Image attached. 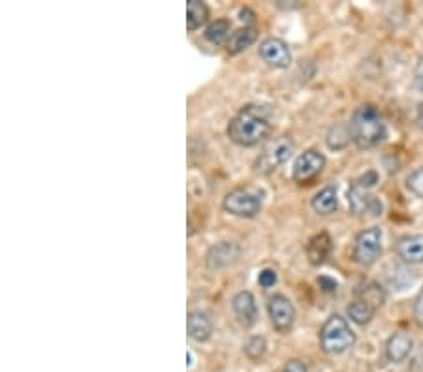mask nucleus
<instances>
[{"instance_id": "obj_25", "label": "nucleus", "mask_w": 423, "mask_h": 372, "mask_svg": "<svg viewBox=\"0 0 423 372\" xmlns=\"http://www.w3.org/2000/svg\"><path fill=\"white\" fill-rule=\"evenodd\" d=\"M258 282H259V286L265 287V290H269V287H273L276 284V273L273 269L259 271Z\"/></svg>"}, {"instance_id": "obj_5", "label": "nucleus", "mask_w": 423, "mask_h": 372, "mask_svg": "<svg viewBox=\"0 0 423 372\" xmlns=\"http://www.w3.org/2000/svg\"><path fill=\"white\" fill-rule=\"evenodd\" d=\"M380 252H382V230L380 228L374 225V228H367L357 233L354 241V250H352V258L355 264H374Z\"/></svg>"}, {"instance_id": "obj_10", "label": "nucleus", "mask_w": 423, "mask_h": 372, "mask_svg": "<svg viewBox=\"0 0 423 372\" xmlns=\"http://www.w3.org/2000/svg\"><path fill=\"white\" fill-rule=\"evenodd\" d=\"M239 252H241V248H239L237 242H216L205 254V264H207L209 269H224V267L231 265L239 258Z\"/></svg>"}, {"instance_id": "obj_29", "label": "nucleus", "mask_w": 423, "mask_h": 372, "mask_svg": "<svg viewBox=\"0 0 423 372\" xmlns=\"http://www.w3.org/2000/svg\"><path fill=\"white\" fill-rule=\"evenodd\" d=\"M414 316H416V320L419 321V323H423V287L422 292H419V295H417L416 303H414Z\"/></svg>"}, {"instance_id": "obj_27", "label": "nucleus", "mask_w": 423, "mask_h": 372, "mask_svg": "<svg viewBox=\"0 0 423 372\" xmlns=\"http://www.w3.org/2000/svg\"><path fill=\"white\" fill-rule=\"evenodd\" d=\"M355 182L360 186H363V188H371V186H374L378 182V173L376 171H367V173L363 175L361 179L355 180Z\"/></svg>"}, {"instance_id": "obj_13", "label": "nucleus", "mask_w": 423, "mask_h": 372, "mask_svg": "<svg viewBox=\"0 0 423 372\" xmlns=\"http://www.w3.org/2000/svg\"><path fill=\"white\" fill-rule=\"evenodd\" d=\"M186 327H188V335L197 342H205L213 335V320L203 310H192L186 320Z\"/></svg>"}, {"instance_id": "obj_23", "label": "nucleus", "mask_w": 423, "mask_h": 372, "mask_svg": "<svg viewBox=\"0 0 423 372\" xmlns=\"http://www.w3.org/2000/svg\"><path fill=\"white\" fill-rule=\"evenodd\" d=\"M267 352V344H265L264 337H250L245 344V354H247L248 359L259 361Z\"/></svg>"}, {"instance_id": "obj_9", "label": "nucleus", "mask_w": 423, "mask_h": 372, "mask_svg": "<svg viewBox=\"0 0 423 372\" xmlns=\"http://www.w3.org/2000/svg\"><path fill=\"white\" fill-rule=\"evenodd\" d=\"M259 56L273 68H286L292 62V53L284 39L267 38L259 44Z\"/></svg>"}, {"instance_id": "obj_17", "label": "nucleus", "mask_w": 423, "mask_h": 372, "mask_svg": "<svg viewBox=\"0 0 423 372\" xmlns=\"http://www.w3.org/2000/svg\"><path fill=\"white\" fill-rule=\"evenodd\" d=\"M258 38V28L256 27H243L235 32H231L228 44H226V49L230 55H239L241 51L248 49L250 45L256 42Z\"/></svg>"}, {"instance_id": "obj_2", "label": "nucleus", "mask_w": 423, "mask_h": 372, "mask_svg": "<svg viewBox=\"0 0 423 372\" xmlns=\"http://www.w3.org/2000/svg\"><path fill=\"white\" fill-rule=\"evenodd\" d=\"M348 128L352 141L360 149L378 147L388 135L382 115L371 104H363V106L355 107V111L352 113V118H350Z\"/></svg>"}, {"instance_id": "obj_4", "label": "nucleus", "mask_w": 423, "mask_h": 372, "mask_svg": "<svg viewBox=\"0 0 423 372\" xmlns=\"http://www.w3.org/2000/svg\"><path fill=\"white\" fill-rule=\"evenodd\" d=\"M262 205H264L262 192L252 190V188H235L222 202L226 213L235 214L241 218H254L262 211Z\"/></svg>"}, {"instance_id": "obj_15", "label": "nucleus", "mask_w": 423, "mask_h": 372, "mask_svg": "<svg viewBox=\"0 0 423 372\" xmlns=\"http://www.w3.org/2000/svg\"><path fill=\"white\" fill-rule=\"evenodd\" d=\"M412 346H414V342H412L410 335H406L403 331L395 333L386 342V357L391 363H403L410 355Z\"/></svg>"}, {"instance_id": "obj_26", "label": "nucleus", "mask_w": 423, "mask_h": 372, "mask_svg": "<svg viewBox=\"0 0 423 372\" xmlns=\"http://www.w3.org/2000/svg\"><path fill=\"white\" fill-rule=\"evenodd\" d=\"M278 372H307V365H305L303 361L292 359V361H288L286 365L282 366Z\"/></svg>"}, {"instance_id": "obj_11", "label": "nucleus", "mask_w": 423, "mask_h": 372, "mask_svg": "<svg viewBox=\"0 0 423 372\" xmlns=\"http://www.w3.org/2000/svg\"><path fill=\"white\" fill-rule=\"evenodd\" d=\"M231 309L243 327H252L258 321V306L250 292H239L231 299Z\"/></svg>"}, {"instance_id": "obj_22", "label": "nucleus", "mask_w": 423, "mask_h": 372, "mask_svg": "<svg viewBox=\"0 0 423 372\" xmlns=\"http://www.w3.org/2000/svg\"><path fill=\"white\" fill-rule=\"evenodd\" d=\"M352 140V135H350V128L348 126H343V124H337V126H333L329 132H327V147L333 149V151H341L344 147L348 145V141Z\"/></svg>"}, {"instance_id": "obj_28", "label": "nucleus", "mask_w": 423, "mask_h": 372, "mask_svg": "<svg viewBox=\"0 0 423 372\" xmlns=\"http://www.w3.org/2000/svg\"><path fill=\"white\" fill-rule=\"evenodd\" d=\"M414 81H416V87L423 92V55L419 56V61L416 64V70H414Z\"/></svg>"}, {"instance_id": "obj_30", "label": "nucleus", "mask_w": 423, "mask_h": 372, "mask_svg": "<svg viewBox=\"0 0 423 372\" xmlns=\"http://www.w3.org/2000/svg\"><path fill=\"white\" fill-rule=\"evenodd\" d=\"M318 284H320V287L324 292H335V290H337V282L327 278V276H320V278H318Z\"/></svg>"}, {"instance_id": "obj_18", "label": "nucleus", "mask_w": 423, "mask_h": 372, "mask_svg": "<svg viewBox=\"0 0 423 372\" xmlns=\"http://www.w3.org/2000/svg\"><path fill=\"white\" fill-rule=\"evenodd\" d=\"M209 19V8L200 0H188L186 2V28L194 32L202 28Z\"/></svg>"}, {"instance_id": "obj_31", "label": "nucleus", "mask_w": 423, "mask_h": 372, "mask_svg": "<svg viewBox=\"0 0 423 372\" xmlns=\"http://www.w3.org/2000/svg\"><path fill=\"white\" fill-rule=\"evenodd\" d=\"M416 123H417V126H419V128H423V104H419V106H417Z\"/></svg>"}, {"instance_id": "obj_3", "label": "nucleus", "mask_w": 423, "mask_h": 372, "mask_svg": "<svg viewBox=\"0 0 423 372\" xmlns=\"http://www.w3.org/2000/svg\"><path fill=\"white\" fill-rule=\"evenodd\" d=\"M355 342L354 331L343 316H329L320 329V346L326 354H343Z\"/></svg>"}, {"instance_id": "obj_7", "label": "nucleus", "mask_w": 423, "mask_h": 372, "mask_svg": "<svg viewBox=\"0 0 423 372\" xmlns=\"http://www.w3.org/2000/svg\"><path fill=\"white\" fill-rule=\"evenodd\" d=\"M326 166V156L321 152L310 149V151L301 152L293 163L292 169V179L299 185H305V182H310V180L318 177L321 173V169Z\"/></svg>"}, {"instance_id": "obj_19", "label": "nucleus", "mask_w": 423, "mask_h": 372, "mask_svg": "<svg viewBox=\"0 0 423 372\" xmlns=\"http://www.w3.org/2000/svg\"><path fill=\"white\" fill-rule=\"evenodd\" d=\"M312 209L318 214H331L335 213V209L338 205L337 199V188L335 186H326L324 190H320L312 197Z\"/></svg>"}, {"instance_id": "obj_24", "label": "nucleus", "mask_w": 423, "mask_h": 372, "mask_svg": "<svg viewBox=\"0 0 423 372\" xmlns=\"http://www.w3.org/2000/svg\"><path fill=\"white\" fill-rule=\"evenodd\" d=\"M406 186L412 194H416L417 197H423V168H417L416 171H412L406 179Z\"/></svg>"}, {"instance_id": "obj_21", "label": "nucleus", "mask_w": 423, "mask_h": 372, "mask_svg": "<svg viewBox=\"0 0 423 372\" xmlns=\"http://www.w3.org/2000/svg\"><path fill=\"white\" fill-rule=\"evenodd\" d=\"M230 30H231V23L228 21V19H216L214 23H211L207 27V30H205V38H207V42H211V44L214 45H220V44H228V39H230Z\"/></svg>"}, {"instance_id": "obj_16", "label": "nucleus", "mask_w": 423, "mask_h": 372, "mask_svg": "<svg viewBox=\"0 0 423 372\" xmlns=\"http://www.w3.org/2000/svg\"><path fill=\"white\" fill-rule=\"evenodd\" d=\"M333 250V241L329 233L320 231L314 237H310V241L307 242V256L312 265H321L329 258V254Z\"/></svg>"}, {"instance_id": "obj_8", "label": "nucleus", "mask_w": 423, "mask_h": 372, "mask_svg": "<svg viewBox=\"0 0 423 372\" xmlns=\"http://www.w3.org/2000/svg\"><path fill=\"white\" fill-rule=\"evenodd\" d=\"M293 151V143L288 137H278L276 141H273L267 149L264 151V154L258 160V171L269 173L273 169H276L281 163H284L290 158Z\"/></svg>"}, {"instance_id": "obj_6", "label": "nucleus", "mask_w": 423, "mask_h": 372, "mask_svg": "<svg viewBox=\"0 0 423 372\" xmlns=\"http://www.w3.org/2000/svg\"><path fill=\"white\" fill-rule=\"evenodd\" d=\"M267 312H269L271 323L276 331L282 333V335L292 331L293 321H295V309L286 295H282V293L273 295L269 299V304H267Z\"/></svg>"}, {"instance_id": "obj_12", "label": "nucleus", "mask_w": 423, "mask_h": 372, "mask_svg": "<svg viewBox=\"0 0 423 372\" xmlns=\"http://www.w3.org/2000/svg\"><path fill=\"white\" fill-rule=\"evenodd\" d=\"M348 203L350 209H352L355 214L371 213L372 216L382 214V203L378 202L374 196H369V194H367V188L360 186L357 182L348 190Z\"/></svg>"}, {"instance_id": "obj_14", "label": "nucleus", "mask_w": 423, "mask_h": 372, "mask_svg": "<svg viewBox=\"0 0 423 372\" xmlns=\"http://www.w3.org/2000/svg\"><path fill=\"white\" fill-rule=\"evenodd\" d=\"M397 254L406 264H423V235H405L397 241Z\"/></svg>"}, {"instance_id": "obj_20", "label": "nucleus", "mask_w": 423, "mask_h": 372, "mask_svg": "<svg viewBox=\"0 0 423 372\" xmlns=\"http://www.w3.org/2000/svg\"><path fill=\"white\" fill-rule=\"evenodd\" d=\"M374 312H376V306L361 297H357L354 303L348 304L350 320L355 321V323H360V326H365V323H369V321L374 318Z\"/></svg>"}, {"instance_id": "obj_1", "label": "nucleus", "mask_w": 423, "mask_h": 372, "mask_svg": "<svg viewBox=\"0 0 423 372\" xmlns=\"http://www.w3.org/2000/svg\"><path fill=\"white\" fill-rule=\"evenodd\" d=\"M271 134V111L267 106H250L243 107L235 117L228 124V137L235 145L254 147Z\"/></svg>"}]
</instances>
